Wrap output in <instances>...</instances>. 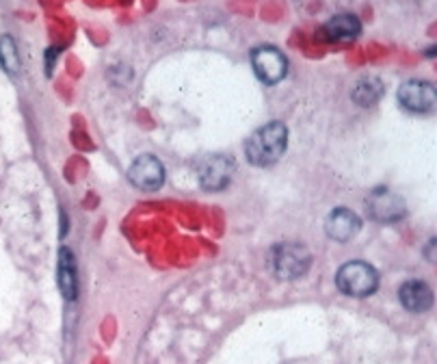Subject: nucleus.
<instances>
[{"mask_svg":"<svg viewBox=\"0 0 437 364\" xmlns=\"http://www.w3.org/2000/svg\"><path fill=\"white\" fill-rule=\"evenodd\" d=\"M288 146V128L282 121H269L267 126L258 128L245 143V154L249 163L258 167H269L282 158Z\"/></svg>","mask_w":437,"mask_h":364,"instance_id":"nucleus-1","label":"nucleus"},{"mask_svg":"<svg viewBox=\"0 0 437 364\" xmlns=\"http://www.w3.org/2000/svg\"><path fill=\"white\" fill-rule=\"evenodd\" d=\"M336 282H338V288L349 297H368L377 290L379 275L370 265L353 261L340 267Z\"/></svg>","mask_w":437,"mask_h":364,"instance_id":"nucleus-2","label":"nucleus"},{"mask_svg":"<svg viewBox=\"0 0 437 364\" xmlns=\"http://www.w3.org/2000/svg\"><path fill=\"white\" fill-rule=\"evenodd\" d=\"M312 256L299 243H284L273 252V269L284 280H297L309 269Z\"/></svg>","mask_w":437,"mask_h":364,"instance_id":"nucleus-3","label":"nucleus"},{"mask_svg":"<svg viewBox=\"0 0 437 364\" xmlns=\"http://www.w3.org/2000/svg\"><path fill=\"white\" fill-rule=\"evenodd\" d=\"M252 68L264 85H277L288 72V59L275 46H260L252 52Z\"/></svg>","mask_w":437,"mask_h":364,"instance_id":"nucleus-4","label":"nucleus"},{"mask_svg":"<svg viewBox=\"0 0 437 364\" xmlns=\"http://www.w3.org/2000/svg\"><path fill=\"white\" fill-rule=\"evenodd\" d=\"M128 178L130 182L137 187V189H143V191H156L163 182H165V167L163 163L152 156V154H145V156H139L130 169H128Z\"/></svg>","mask_w":437,"mask_h":364,"instance_id":"nucleus-5","label":"nucleus"},{"mask_svg":"<svg viewBox=\"0 0 437 364\" xmlns=\"http://www.w3.org/2000/svg\"><path fill=\"white\" fill-rule=\"evenodd\" d=\"M399 100L407 111L426 113V111L435 108L437 93H435L433 83H428V81H407L399 89Z\"/></svg>","mask_w":437,"mask_h":364,"instance_id":"nucleus-6","label":"nucleus"},{"mask_svg":"<svg viewBox=\"0 0 437 364\" xmlns=\"http://www.w3.org/2000/svg\"><path fill=\"white\" fill-rule=\"evenodd\" d=\"M234 171V161H230L227 156H208L206 161H202L200 165V182L206 191H221Z\"/></svg>","mask_w":437,"mask_h":364,"instance_id":"nucleus-7","label":"nucleus"},{"mask_svg":"<svg viewBox=\"0 0 437 364\" xmlns=\"http://www.w3.org/2000/svg\"><path fill=\"white\" fill-rule=\"evenodd\" d=\"M366 206L368 213L379 221H396L405 215V202L399 196L390 193L388 189L372 191L370 198L366 200Z\"/></svg>","mask_w":437,"mask_h":364,"instance_id":"nucleus-8","label":"nucleus"},{"mask_svg":"<svg viewBox=\"0 0 437 364\" xmlns=\"http://www.w3.org/2000/svg\"><path fill=\"white\" fill-rule=\"evenodd\" d=\"M399 295H401V303L409 313H426L433 306V290L424 282H418V280L405 282Z\"/></svg>","mask_w":437,"mask_h":364,"instance_id":"nucleus-9","label":"nucleus"},{"mask_svg":"<svg viewBox=\"0 0 437 364\" xmlns=\"http://www.w3.org/2000/svg\"><path fill=\"white\" fill-rule=\"evenodd\" d=\"M361 33V22L351 16V14H340L334 16L329 22L323 24L321 37L327 41H344V39H355Z\"/></svg>","mask_w":437,"mask_h":364,"instance_id":"nucleus-10","label":"nucleus"},{"mask_svg":"<svg viewBox=\"0 0 437 364\" xmlns=\"http://www.w3.org/2000/svg\"><path fill=\"white\" fill-rule=\"evenodd\" d=\"M359 226H361L359 217L355 213H351L349 208H336L327 217V234L338 243L353 238L359 232Z\"/></svg>","mask_w":437,"mask_h":364,"instance_id":"nucleus-11","label":"nucleus"},{"mask_svg":"<svg viewBox=\"0 0 437 364\" xmlns=\"http://www.w3.org/2000/svg\"><path fill=\"white\" fill-rule=\"evenodd\" d=\"M56 282L68 301L76 299V263H74V254L68 248H61L58 252Z\"/></svg>","mask_w":437,"mask_h":364,"instance_id":"nucleus-12","label":"nucleus"},{"mask_svg":"<svg viewBox=\"0 0 437 364\" xmlns=\"http://www.w3.org/2000/svg\"><path fill=\"white\" fill-rule=\"evenodd\" d=\"M384 96V83L379 79H364L355 85L353 89V100L359 104V106H372L374 102H379Z\"/></svg>","mask_w":437,"mask_h":364,"instance_id":"nucleus-13","label":"nucleus"},{"mask_svg":"<svg viewBox=\"0 0 437 364\" xmlns=\"http://www.w3.org/2000/svg\"><path fill=\"white\" fill-rule=\"evenodd\" d=\"M0 66H3V70L9 76H16L20 72V68H22V61H20V54H18V46H16L14 37H9V35L0 37Z\"/></svg>","mask_w":437,"mask_h":364,"instance_id":"nucleus-14","label":"nucleus"}]
</instances>
